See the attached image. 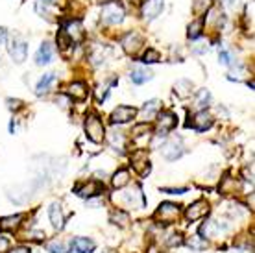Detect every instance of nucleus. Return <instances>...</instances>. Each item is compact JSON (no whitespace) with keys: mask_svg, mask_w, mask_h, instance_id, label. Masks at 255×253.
I'll return each instance as SVG.
<instances>
[{"mask_svg":"<svg viewBox=\"0 0 255 253\" xmlns=\"http://www.w3.org/2000/svg\"><path fill=\"white\" fill-rule=\"evenodd\" d=\"M179 213H181V207H179L178 203L165 202V203H161L159 209L155 211L153 218L159 222V224H172V222L178 220Z\"/></svg>","mask_w":255,"mask_h":253,"instance_id":"f257e3e1","label":"nucleus"},{"mask_svg":"<svg viewBox=\"0 0 255 253\" xmlns=\"http://www.w3.org/2000/svg\"><path fill=\"white\" fill-rule=\"evenodd\" d=\"M124 20V9H122L121 4L117 2H108L106 6L102 7V22L104 24H121Z\"/></svg>","mask_w":255,"mask_h":253,"instance_id":"f03ea898","label":"nucleus"},{"mask_svg":"<svg viewBox=\"0 0 255 253\" xmlns=\"http://www.w3.org/2000/svg\"><path fill=\"white\" fill-rule=\"evenodd\" d=\"M85 133L93 142H102L104 137H106V129H104L102 121L96 117V115H91L85 121Z\"/></svg>","mask_w":255,"mask_h":253,"instance_id":"7ed1b4c3","label":"nucleus"},{"mask_svg":"<svg viewBox=\"0 0 255 253\" xmlns=\"http://www.w3.org/2000/svg\"><path fill=\"white\" fill-rule=\"evenodd\" d=\"M161 155L166 159V161H176L183 155V144H181V139L179 137H174V139H168L165 144L161 146Z\"/></svg>","mask_w":255,"mask_h":253,"instance_id":"20e7f679","label":"nucleus"},{"mask_svg":"<svg viewBox=\"0 0 255 253\" xmlns=\"http://www.w3.org/2000/svg\"><path fill=\"white\" fill-rule=\"evenodd\" d=\"M187 126L192 127V129H196V131H205V129H209L213 126V115L209 111H198L194 117H192V121L187 122Z\"/></svg>","mask_w":255,"mask_h":253,"instance_id":"39448f33","label":"nucleus"},{"mask_svg":"<svg viewBox=\"0 0 255 253\" xmlns=\"http://www.w3.org/2000/svg\"><path fill=\"white\" fill-rule=\"evenodd\" d=\"M207 215H209V205H207L205 200H198V202H194L191 207L185 211V216L189 222H196V220H200V218H205Z\"/></svg>","mask_w":255,"mask_h":253,"instance_id":"423d86ee","label":"nucleus"},{"mask_svg":"<svg viewBox=\"0 0 255 253\" xmlns=\"http://www.w3.org/2000/svg\"><path fill=\"white\" fill-rule=\"evenodd\" d=\"M135 115H137V109L135 108L119 106V108L111 113V122H113V124H126V122H129L131 119H135Z\"/></svg>","mask_w":255,"mask_h":253,"instance_id":"0eeeda50","label":"nucleus"},{"mask_svg":"<svg viewBox=\"0 0 255 253\" xmlns=\"http://www.w3.org/2000/svg\"><path fill=\"white\" fill-rule=\"evenodd\" d=\"M26 54H28V43L22 41V39H13L11 44H9V56L15 63H22L26 59Z\"/></svg>","mask_w":255,"mask_h":253,"instance_id":"6e6552de","label":"nucleus"},{"mask_svg":"<svg viewBox=\"0 0 255 253\" xmlns=\"http://www.w3.org/2000/svg\"><path fill=\"white\" fill-rule=\"evenodd\" d=\"M165 6V0H146L142 4V17L146 20H153L157 15H161Z\"/></svg>","mask_w":255,"mask_h":253,"instance_id":"1a4fd4ad","label":"nucleus"},{"mask_svg":"<svg viewBox=\"0 0 255 253\" xmlns=\"http://www.w3.org/2000/svg\"><path fill=\"white\" fill-rule=\"evenodd\" d=\"M63 35H67L69 43H80L83 39V28L78 20H70L63 28Z\"/></svg>","mask_w":255,"mask_h":253,"instance_id":"9d476101","label":"nucleus"},{"mask_svg":"<svg viewBox=\"0 0 255 253\" xmlns=\"http://www.w3.org/2000/svg\"><path fill=\"white\" fill-rule=\"evenodd\" d=\"M178 124V117L172 113V111H163V113L157 115V127H159V131H170L174 129Z\"/></svg>","mask_w":255,"mask_h":253,"instance_id":"9b49d317","label":"nucleus"},{"mask_svg":"<svg viewBox=\"0 0 255 253\" xmlns=\"http://www.w3.org/2000/svg\"><path fill=\"white\" fill-rule=\"evenodd\" d=\"M228 229V226L224 224V222L220 220H209V222H205L204 226H202V235L204 237H209V239H213V237H218V235L222 233V231H226Z\"/></svg>","mask_w":255,"mask_h":253,"instance_id":"f8f14e48","label":"nucleus"},{"mask_svg":"<svg viewBox=\"0 0 255 253\" xmlns=\"http://www.w3.org/2000/svg\"><path fill=\"white\" fill-rule=\"evenodd\" d=\"M144 44V41H142V37H140L139 33H128L126 37H124V41H122V46H124V50L128 52V54H137V50H139L140 46Z\"/></svg>","mask_w":255,"mask_h":253,"instance_id":"ddd939ff","label":"nucleus"},{"mask_svg":"<svg viewBox=\"0 0 255 253\" xmlns=\"http://www.w3.org/2000/svg\"><path fill=\"white\" fill-rule=\"evenodd\" d=\"M67 95L72 100H85L87 95H89V91H87V85L83 82H72L67 87Z\"/></svg>","mask_w":255,"mask_h":253,"instance_id":"4468645a","label":"nucleus"},{"mask_svg":"<svg viewBox=\"0 0 255 253\" xmlns=\"http://www.w3.org/2000/svg\"><path fill=\"white\" fill-rule=\"evenodd\" d=\"M48 215H50V222L54 229H61L65 224V216H63V211H61V205L58 202L52 203L50 209H48Z\"/></svg>","mask_w":255,"mask_h":253,"instance_id":"2eb2a0df","label":"nucleus"},{"mask_svg":"<svg viewBox=\"0 0 255 253\" xmlns=\"http://www.w3.org/2000/svg\"><path fill=\"white\" fill-rule=\"evenodd\" d=\"M100 183L98 181H89V183H83V185H80L76 189V194L78 196H82V198H93V196H96L98 192H100Z\"/></svg>","mask_w":255,"mask_h":253,"instance_id":"dca6fc26","label":"nucleus"},{"mask_svg":"<svg viewBox=\"0 0 255 253\" xmlns=\"http://www.w3.org/2000/svg\"><path fill=\"white\" fill-rule=\"evenodd\" d=\"M52 56H54V48H52L50 43H43L41 48L35 54V63L37 65H48L52 61Z\"/></svg>","mask_w":255,"mask_h":253,"instance_id":"f3484780","label":"nucleus"},{"mask_svg":"<svg viewBox=\"0 0 255 253\" xmlns=\"http://www.w3.org/2000/svg\"><path fill=\"white\" fill-rule=\"evenodd\" d=\"M152 72L148 69H144V67H137V69H133L131 72H129V80L135 83V85H142V83H146L152 80Z\"/></svg>","mask_w":255,"mask_h":253,"instance_id":"a211bd4d","label":"nucleus"},{"mask_svg":"<svg viewBox=\"0 0 255 253\" xmlns=\"http://www.w3.org/2000/svg\"><path fill=\"white\" fill-rule=\"evenodd\" d=\"M159 109H161V102L159 100H150L146 102L144 106H142V119L144 121H153L155 117H157V113H159Z\"/></svg>","mask_w":255,"mask_h":253,"instance_id":"6ab92c4d","label":"nucleus"},{"mask_svg":"<svg viewBox=\"0 0 255 253\" xmlns=\"http://www.w3.org/2000/svg\"><path fill=\"white\" fill-rule=\"evenodd\" d=\"M72 248L78 253H93L95 252V242L91 241V239H87V237H78L72 242Z\"/></svg>","mask_w":255,"mask_h":253,"instance_id":"aec40b11","label":"nucleus"},{"mask_svg":"<svg viewBox=\"0 0 255 253\" xmlns=\"http://www.w3.org/2000/svg\"><path fill=\"white\" fill-rule=\"evenodd\" d=\"M124 200H126V203L131 205V207H142V205H144V196H142V192H140L139 187H133V189L124 196Z\"/></svg>","mask_w":255,"mask_h":253,"instance_id":"412c9836","label":"nucleus"},{"mask_svg":"<svg viewBox=\"0 0 255 253\" xmlns=\"http://www.w3.org/2000/svg\"><path fill=\"white\" fill-rule=\"evenodd\" d=\"M56 74H52V72H48V74H45V76L39 80V83H37V87H35V93L37 95H45V93H48L50 91V87L56 83Z\"/></svg>","mask_w":255,"mask_h":253,"instance_id":"4be33fe9","label":"nucleus"},{"mask_svg":"<svg viewBox=\"0 0 255 253\" xmlns=\"http://www.w3.org/2000/svg\"><path fill=\"white\" fill-rule=\"evenodd\" d=\"M22 220H24V215H15V216L0 218V229H4V231H13V229L19 228Z\"/></svg>","mask_w":255,"mask_h":253,"instance_id":"5701e85b","label":"nucleus"},{"mask_svg":"<svg viewBox=\"0 0 255 253\" xmlns=\"http://www.w3.org/2000/svg\"><path fill=\"white\" fill-rule=\"evenodd\" d=\"M129 183V172L126 168H121V170H117L111 177V185L115 187V189H122V187H126Z\"/></svg>","mask_w":255,"mask_h":253,"instance_id":"b1692460","label":"nucleus"},{"mask_svg":"<svg viewBox=\"0 0 255 253\" xmlns=\"http://www.w3.org/2000/svg\"><path fill=\"white\" fill-rule=\"evenodd\" d=\"M174 91H176L178 96L187 98V96H191V93H192V82H189V80H178L176 85H174Z\"/></svg>","mask_w":255,"mask_h":253,"instance_id":"393cba45","label":"nucleus"},{"mask_svg":"<svg viewBox=\"0 0 255 253\" xmlns=\"http://www.w3.org/2000/svg\"><path fill=\"white\" fill-rule=\"evenodd\" d=\"M111 222L117 224L119 228H126L128 224H129V215L124 213V211H121V209H117V211L111 213Z\"/></svg>","mask_w":255,"mask_h":253,"instance_id":"a878e982","label":"nucleus"},{"mask_svg":"<svg viewBox=\"0 0 255 253\" xmlns=\"http://www.w3.org/2000/svg\"><path fill=\"white\" fill-rule=\"evenodd\" d=\"M187 246L194 250V252H200V250H204L207 246V241H205L204 237H200V235H192L191 239L187 241Z\"/></svg>","mask_w":255,"mask_h":253,"instance_id":"bb28decb","label":"nucleus"},{"mask_svg":"<svg viewBox=\"0 0 255 253\" xmlns=\"http://www.w3.org/2000/svg\"><path fill=\"white\" fill-rule=\"evenodd\" d=\"M46 250L50 253H69V244H65L63 241H52L48 242V246H46Z\"/></svg>","mask_w":255,"mask_h":253,"instance_id":"cd10ccee","label":"nucleus"},{"mask_svg":"<svg viewBox=\"0 0 255 253\" xmlns=\"http://www.w3.org/2000/svg\"><path fill=\"white\" fill-rule=\"evenodd\" d=\"M209 102H211L209 91H207V89H202V91L198 93V96H196V108L205 109L207 106H209Z\"/></svg>","mask_w":255,"mask_h":253,"instance_id":"c85d7f7f","label":"nucleus"},{"mask_svg":"<svg viewBox=\"0 0 255 253\" xmlns=\"http://www.w3.org/2000/svg\"><path fill=\"white\" fill-rule=\"evenodd\" d=\"M209 6H211V0H194L192 11L196 13L198 17H202V15H205V11H207V7Z\"/></svg>","mask_w":255,"mask_h":253,"instance_id":"c756f323","label":"nucleus"},{"mask_svg":"<svg viewBox=\"0 0 255 253\" xmlns=\"http://www.w3.org/2000/svg\"><path fill=\"white\" fill-rule=\"evenodd\" d=\"M202 28H204V19L194 20V22L189 26V37H191V39L200 37V33H202Z\"/></svg>","mask_w":255,"mask_h":253,"instance_id":"7c9ffc66","label":"nucleus"},{"mask_svg":"<svg viewBox=\"0 0 255 253\" xmlns=\"http://www.w3.org/2000/svg\"><path fill=\"white\" fill-rule=\"evenodd\" d=\"M161 59V54L157 50H153V48H148L144 54H142V61L144 63H155V61H159Z\"/></svg>","mask_w":255,"mask_h":253,"instance_id":"2f4dec72","label":"nucleus"},{"mask_svg":"<svg viewBox=\"0 0 255 253\" xmlns=\"http://www.w3.org/2000/svg\"><path fill=\"white\" fill-rule=\"evenodd\" d=\"M218 57H220V63L226 65V67L233 65V59H231V52L230 50H226V48H220V52H218Z\"/></svg>","mask_w":255,"mask_h":253,"instance_id":"473e14b6","label":"nucleus"},{"mask_svg":"<svg viewBox=\"0 0 255 253\" xmlns=\"http://www.w3.org/2000/svg\"><path fill=\"white\" fill-rule=\"evenodd\" d=\"M166 244H168V246H179V244H183V239H181V235L172 233V235H168Z\"/></svg>","mask_w":255,"mask_h":253,"instance_id":"72a5a7b5","label":"nucleus"},{"mask_svg":"<svg viewBox=\"0 0 255 253\" xmlns=\"http://www.w3.org/2000/svg\"><path fill=\"white\" fill-rule=\"evenodd\" d=\"M26 239H30V241H43L45 233L43 231H30V233H26Z\"/></svg>","mask_w":255,"mask_h":253,"instance_id":"f704fd0d","label":"nucleus"},{"mask_svg":"<svg viewBox=\"0 0 255 253\" xmlns=\"http://www.w3.org/2000/svg\"><path fill=\"white\" fill-rule=\"evenodd\" d=\"M7 108L11 109V111H19V109L22 108V102L17 100V98H15V100H13V98H7Z\"/></svg>","mask_w":255,"mask_h":253,"instance_id":"c9c22d12","label":"nucleus"},{"mask_svg":"<svg viewBox=\"0 0 255 253\" xmlns=\"http://www.w3.org/2000/svg\"><path fill=\"white\" fill-rule=\"evenodd\" d=\"M7 246H9V239L4 237V235H0V252H4Z\"/></svg>","mask_w":255,"mask_h":253,"instance_id":"e433bc0d","label":"nucleus"},{"mask_svg":"<svg viewBox=\"0 0 255 253\" xmlns=\"http://www.w3.org/2000/svg\"><path fill=\"white\" fill-rule=\"evenodd\" d=\"M166 194H185L187 189H165Z\"/></svg>","mask_w":255,"mask_h":253,"instance_id":"4c0bfd02","label":"nucleus"},{"mask_svg":"<svg viewBox=\"0 0 255 253\" xmlns=\"http://www.w3.org/2000/svg\"><path fill=\"white\" fill-rule=\"evenodd\" d=\"M9 253H30V250L24 246H19V248H13V250H9Z\"/></svg>","mask_w":255,"mask_h":253,"instance_id":"58836bf2","label":"nucleus"},{"mask_svg":"<svg viewBox=\"0 0 255 253\" xmlns=\"http://www.w3.org/2000/svg\"><path fill=\"white\" fill-rule=\"evenodd\" d=\"M6 39H7V32H6V28H0V44H4V43H6Z\"/></svg>","mask_w":255,"mask_h":253,"instance_id":"ea45409f","label":"nucleus"},{"mask_svg":"<svg viewBox=\"0 0 255 253\" xmlns=\"http://www.w3.org/2000/svg\"><path fill=\"white\" fill-rule=\"evenodd\" d=\"M233 253H252V252H246V250H235Z\"/></svg>","mask_w":255,"mask_h":253,"instance_id":"a19ab883","label":"nucleus"},{"mask_svg":"<svg viewBox=\"0 0 255 253\" xmlns=\"http://www.w3.org/2000/svg\"><path fill=\"white\" fill-rule=\"evenodd\" d=\"M224 2H226V4H228V6H231V4H233V2H235V0H224Z\"/></svg>","mask_w":255,"mask_h":253,"instance_id":"79ce46f5","label":"nucleus"},{"mask_svg":"<svg viewBox=\"0 0 255 253\" xmlns=\"http://www.w3.org/2000/svg\"><path fill=\"white\" fill-rule=\"evenodd\" d=\"M41 2H46V4H52V2H56V0H41Z\"/></svg>","mask_w":255,"mask_h":253,"instance_id":"37998d69","label":"nucleus"},{"mask_svg":"<svg viewBox=\"0 0 255 253\" xmlns=\"http://www.w3.org/2000/svg\"><path fill=\"white\" fill-rule=\"evenodd\" d=\"M148 253H159V252H157V250H150Z\"/></svg>","mask_w":255,"mask_h":253,"instance_id":"c03bdc74","label":"nucleus"},{"mask_svg":"<svg viewBox=\"0 0 255 253\" xmlns=\"http://www.w3.org/2000/svg\"><path fill=\"white\" fill-rule=\"evenodd\" d=\"M104 253H117V252H113V250H108V252H104Z\"/></svg>","mask_w":255,"mask_h":253,"instance_id":"a18cd8bd","label":"nucleus"},{"mask_svg":"<svg viewBox=\"0 0 255 253\" xmlns=\"http://www.w3.org/2000/svg\"><path fill=\"white\" fill-rule=\"evenodd\" d=\"M100 2H109V0H100Z\"/></svg>","mask_w":255,"mask_h":253,"instance_id":"49530a36","label":"nucleus"}]
</instances>
